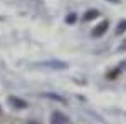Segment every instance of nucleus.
Wrapping results in <instances>:
<instances>
[{"instance_id":"8","label":"nucleus","mask_w":126,"mask_h":124,"mask_svg":"<svg viewBox=\"0 0 126 124\" xmlns=\"http://www.w3.org/2000/svg\"><path fill=\"white\" fill-rule=\"evenodd\" d=\"M76 22V14H69L66 17V24H74Z\"/></svg>"},{"instance_id":"4","label":"nucleus","mask_w":126,"mask_h":124,"mask_svg":"<svg viewBox=\"0 0 126 124\" xmlns=\"http://www.w3.org/2000/svg\"><path fill=\"white\" fill-rule=\"evenodd\" d=\"M96 17H99V12H97L96 9H91V10H87L86 14H84L82 19L84 20H93V19H96Z\"/></svg>"},{"instance_id":"6","label":"nucleus","mask_w":126,"mask_h":124,"mask_svg":"<svg viewBox=\"0 0 126 124\" xmlns=\"http://www.w3.org/2000/svg\"><path fill=\"white\" fill-rule=\"evenodd\" d=\"M126 30V20H121L119 24H118V27H116V34L119 35V34H123Z\"/></svg>"},{"instance_id":"3","label":"nucleus","mask_w":126,"mask_h":124,"mask_svg":"<svg viewBox=\"0 0 126 124\" xmlns=\"http://www.w3.org/2000/svg\"><path fill=\"white\" fill-rule=\"evenodd\" d=\"M9 104L14 107V109H24V107H27V102L24 101V99H19V97H9Z\"/></svg>"},{"instance_id":"1","label":"nucleus","mask_w":126,"mask_h":124,"mask_svg":"<svg viewBox=\"0 0 126 124\" xmlns=\"http://www.w3.org/2000/svg\"><path fill=\"white\" fill-rule=\"evenodd\" d=\"M50 124H69V119H67V116L56 111V112L50 114Z\"/></svg>"},{"instance_id":"9","label":"nucleus","mask_w":126,"mask_h":124,"mask_svg":"<svg viewBox=\"0 0 126 124\" xmlns=\"http://www.w3.org/2000/svg\"><path fill=\"white\" fill-rule=\"evenodd\" d=\"M119 69H126V60H123V62L119 64Z\"/></svg>"},{"instance_id":"10","label":"nucleus","mask_w":126,"mask_h":124,"mask_svg":"<svg viewBox=\"0 0 126 124\" xmlns=\"http://www.w3.org/2000/svg\"><path fill=\"white\" fill-rule=\"evenodd\" d=\"M119 50H126V40H125V42H123V45L119 47Z\"/></svg>"},{"instance_id":"7","label":"nucleus","mask_w":126,"mask_h":124,"mask_svg":"<svg viewBox=\"0 0 126 124\" xmlns=\"http://www.w3.org/2000/svg\"><path fill=\"white\" fill-rule=\"evenodd\" d=\"M44 97H49V99H54V101H59V102H66L64 97H61L57 94H44Z\"/></svg>"},{"instance_id":"2","label":"nucleus","mask_w":126,"mask_h":124,"mask_svg":"<svg viewBox=\"0 0 126 124\" xmlns=\"http://www.w3.org/2000/svg\"><path fill=\"white\" fill-rule=\"evenodd\" d=\"M108 27H109V22H108V20H103L99 25H96V27L93 29L91 35H93V37H99V35H103V34L108 30Z\"/></svg>"},{"instance_id":"5","label":"nucleus","mask_w":126,"mask_h":124,"mask_svg":"<svg viewBox=\"0 0 126 124\" xmlns=\"http://www.w3.org/2000/svg\"><path fill=\"white\" fill-rule=\"evenodd\" d=\"M44 66L46 67H56V69H66L67 64L66 62H46Z\"/></svg>"},{"instance_id":"12","label":"nucleus","mask_w":126,"mask_h":124,"mask_svg":"<svg viewBox=\"0 0 126 124\" xmlns=\"http://www.w3.org/2000/svg\"><path fill=\"white\" fill-rule=\"evenodd\" d=\"M0 111H2V109H0Z\"/></svg>"},{"instance_id":"11","label":"nucleus","mask_w":126,"mask_h":124,"mask_svg":"<svg viewBox=\"0 0 126 124\" xmlns=\"http://www.w3.org/2000/svg\"><path fill=\"white\" fill-rule=\"evenodd\" d=\"M108 2H113V3H119V0H108Z\"/></svg>"}]
</instances>
